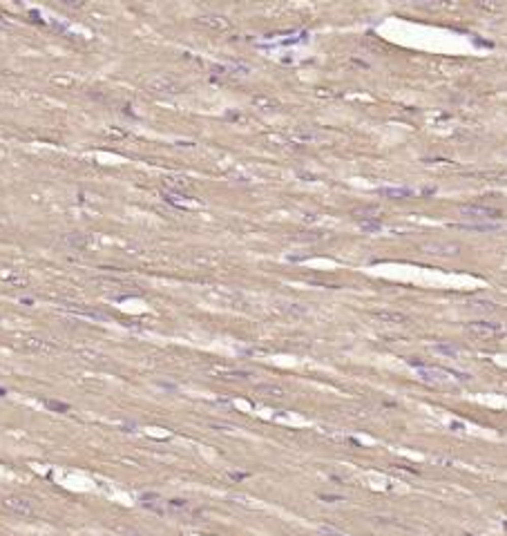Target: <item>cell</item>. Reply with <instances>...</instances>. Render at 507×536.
I'll return each mask as SVG.
<instances>
[{"label": "cell", "instance_id": "obj_4", "mask_svg": "<svg viewBox=\"0 0 507 536\" xmlns=\"http://www.w3.org/2000/svg\"><path fill=\"white\" fill-rule=\"evenodd\" d=\"M382 195H389V197H409V195H414V190H407V188H393V190H382Z\"/></svg>", "mask_w": 507, "mask_h": 536}, {"label": "cell", "instance_id": "obj_3", "mask_svg": "<svg viewBox=\"0 0 507 536\" xmlns=\"http://www.w3.org/2000/svg\"><path fill=\"white\" fill-rule=\"evenodd\" d=\"M494 302H487V300H471L467 302V311L471 313H492L494 311Z\"/></svg>", "mask_w": 507, "mask_h": 536}, {"label": "cell", "instance_id": "obj_5", "mask_svg": "<svg viewBox=\"0 0 507 536\" xmlns=\"http://www.w3.org/2000/svg\"><path fill=\"white\" fill-rule=\"evenodd\" d=\"M433 349H436L438 353H447V355H456V353H458V349H456V346H433Z\"/></svg>", "mask_w": 507, "mask_h": 536}, {"label": "cell", "instance_id": "obj_1", "mask_svg": "<svg viewBox=\"0 0 507 536\" xmlns=\"http://www.w3.org/2000/svg\"><path fill=\"white\" fill-rule=\"evenodd\" d=\"M416 371H418V377L425 382H429V385H452V382H467L469 380V375L465 373H454V371H447V369H440V366H429V364H416Z\"/></svg>", "mask_w": 507, "mask_h": 536}, {"label": "cell", "instance_id": "obj_2", "mask_svg": "<svg viewBox=\"0 0 507 536\" xmlns=\"http://www.w3.org/2000/svg\"><path fill=\"white\" fill-rule=\"evenodd\" d=\"M467 331L476 337H492V335H498L503 331V326L496 324V322H469Z\"/></svg>", "mask_w": 507, "mask_h": 536}]
</instances>
